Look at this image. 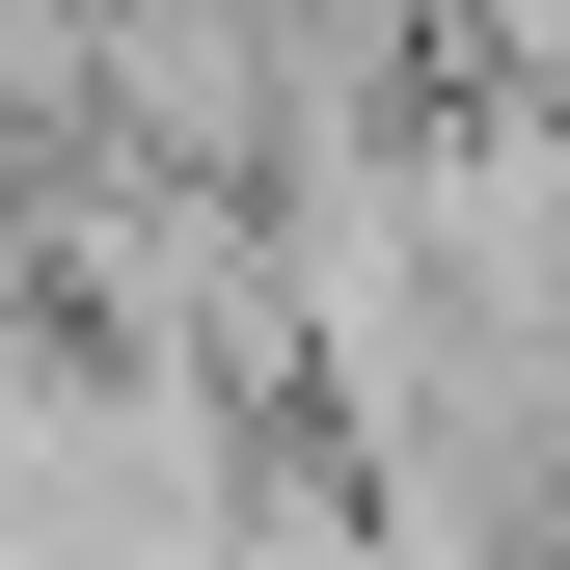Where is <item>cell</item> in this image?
Instances as JSON below:
<instances>
[{
    "label": "cell",
    "instance_id": "obj_1",
    "mask_svg": "<svg viewBox=\"0 0 570 570\" xmlns=\"http://www.w3.org/2000/svg\"><path fill=\"white\" fill-rule=\"evenodd\" d=\"M435 109H570V0H435Z\"/></svg>",
    "mask_w": 570,
    "mask_h": 570
}]
</instances>
